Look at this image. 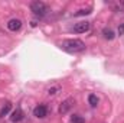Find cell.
Instances as JSON below:
<instances>
[{
	"mask_svg": "<svg viewBox=\"0 0 124 123\" xmlns=\"http://www.w3.org/2000/svg\"><path fill=\"white\" fill-rule=\"evenodd\" d=\"M71 122L72 123H85V119L79 114H72L71 116Z\"/></svg>",
	"mask_w": 124,
	"mask_h": 123,
	"instance_id": "12",
	"label": "cell"
},
{
	"mask_svg": "<svg viewBox=\"0 0 124 123\" xmlns=\"http://www.w3.org/2000/svg\"><path fill=\"white\" fill-rule=\"evenodd\" d=\"M121 4H123V6H124V1H121Z\"/></svg>",
	"mask_w": 124,
	"mask_h": 123,
	"instance_id": "16",
	"label": "cell"
},
{
	"mask_svg": "<svg viewBox=\"0 0 124 123\" xmlns=\"http://www.w3.org/2000/svg\"><path fill=\"white\" fill-rule=\"evenodd\" d=\"M23 110L20 109V107H16V110H13L12 112V116H10V120L13 123H19L23 120Z\"/></svg>",
	"mask_w": 124,
	"mask_h": 123,
	"instance_id": "7",
	"label": "cell"
},
{
	"mask_svg": "<svg viewBox=\"0 0 124 123\" xmlns=\"http://www.w3.org/2000/svg\"><path fill=\"white\" fill-rule=\"evenodd\" d=\"M33 116L38 117V119H45L48 116V107H46V104H38L33 109Z\"/></svg>",
	"mask_w": 124,
	"mask_h": 123,
	"instance_id": "4",
	"label": "cell"
},
{
	"mask_svg": "<svg viewBox=\"0 0 124 123\" xmlns=\"http://www.w3.org/2000/svg\"><path fill=\"white\" fill-rule=\"evenodd\" d=\"M22 28V20L20 19H16V18H13V19H10L9 22H7V29L12 32H16L19 31Z\"/></svg>",
	"mask_w": 124,
	"mask_h": 123,
	"instance_id": "6",
	"label": "cell"
},
{
	"mask_svg": "<svg viewBox=\"0 0 124 123\" xmlns=\"http://www.w3.org/2000/svg\"><path fill=\"white\" fill-rule=\"evenodd\" d=\"M72 31L75 32V33H85V32L90 31V22H87V20L78 22V23H75V25H74Z\"/></svg>",
	"mask_w": 124,
	"mask_h": 123,
	"instance_id": "5",
	"label": "cell"
},
{
	"mask_svg": "<svg viewBox=\"0 0 124 123\" xmlns=\"http://www.w3.org/2000/svg\"><path fill=\"white\" fill-rule=\"evenodd\" d=\"M91 13V9H81L75 13V16H85V15H90Z\"/></svg>",
	"mask_w": 124,
	"mask_h": 123,
	"instance_id": "13",
	"label": "cell"
},
{
	"mask_svg": "<svg viewBox=\"0 0 124 123\" xmlns=\"http://www.w3.org/2000/svg\"><path fill=\"white\" fill-rule=\"evenodd\" d=\"M61 48L66 52L77 54V52L85 51V44L81 39H65L61 42Z\"/></svg>",
	"mask_w": 124,
	"mask_h": 123,
	"instance_id": "1",
	"label": "cell"
},
{
	"mask_svg": "<svg viewBox=\"0 0 124 123\" xmlns=\"http://www.w3.org/2000/svg\"><path fill=\"white\" fill-rule=\"evenodd\" d=\"M74 104H75V98H74V97L65 98L61 103V106H59V114H66V113L74 107Z\"/></svg>",
	"mask_w": 124,
	"mask_h": 123,
	"instance_id": "3",
	"label": "cell"
},
{
	"mask_svg": "<svg viewBox=\"0 0 124 123\" xmlns=\"http://www.w3.org/2000/svg\"><path fill=\"white\" fill-rule=\"evenodd\" d=\"M118 35H124V22L120 23V26H118Z\"/></svg>",
	"mask_w": 124,
	"mask_h": 123,
	"instance_id": "14",
	"label": "cell"
},
{
	"mask_svg": "<svg viewBox=\"0 0 124 123\" xmlns=\"http://www.w3.org/2000/svg\"><path fill=\"white\" fill-rule=\"evenodd\" d=\"M88 103H90L91 107H97L98 106V97L95 94H90L88 96Z\"/></svg>",
	"mask_w": 124,
	"mask_h": 123,
	"instance_id": "11",
	"label": "cell"
},
{
	"mask_svg": "<svg viewBox=\"0 0 124 123\" xmlns=\"http://www.w3.org/2000/svg\"><path fill=\"white\" fill-rule=\"evenodd\" d=\"M62 87L59 86V84H52L51 87H48L46 90H45V93L48 94V96H56L58 93H61Z\"/></svg>",
	"mask_w": 124,
	"mask_h": 123,
	"instance_id": "8",
	"label": "cell"
},
{
	"mask_svg": "<svg viewBox=\"0 0 124 123\" xmlns=\"http://www.w3.org/2000/svg\"><path fill=\"white\" fill-rule=\"evenodd\" d=\"M102 36H104V39H107V41H113V39L116 38V33H114V31H113L111 28H104V29H102Z\"/></svg>",
	"mask_w": 124,
	"mask_h": 123,
	"instance_id": "9",
	"label": "cell"
},
{
	"mask_svg": "<svg viewBox=\"0 0 124 123\" xmlns=\"http://www.w3.org/2000/svg\"><path fill=\"white\" fill-rule=\"evenodd\" d=\"M36 25H38V22H36V20H32V22H31V26H32V28H35Z\"/></svg>",
	"mask_w": 124,
	"mask_h": 123,
	"instance_id": "15",
	"label": "cell"
},
{
	"mask_svg": "<svg viewBox=\"0 0 124 123\" xmlns=\"http://www.w3.org/2000/svg\"><path fill=\"white\" fill-rule=\"evenodd\" d=\"M10 109H12V103H10V101H7V103L1 107V110H0V117L7 116V114H9V112H10Z\"/></svg>",
	"mask_w": 124,
	"mask_h": 123,
	"instance_id": "10",
	"label": "cell"
},
{
	"mask_svg": "<svg viewBox=\"0 0 124 123\" xmlns=\"http://www.w3.org/2000/svg\"><path fill=\"white\" fill-rule=\"evenodd\" d=\"M31 10H32V13H33L35 16H39V18H43V16L49 12L48 6H46L43 1H39V0L32 1L31 3Z\"/></svg>",
	"mask_w": 124,
	"mask_h": 123,
	"instance_id": "2",
	"label": "cell"
}]
</instances>
